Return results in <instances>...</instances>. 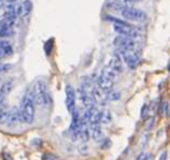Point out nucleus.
I'll return each mask as SVG.
<instances>
[{
    "label": "nucleus",
    "instance_id": "obj_32",
    "mask_svg": "<svg viewBox=\"0 0 170 160\" xmlns=\"http://www.w3.org/2000/svg\"><path fill=\"white\" fill-rule=\"evenodd\" d=\"M159 160H167V151H164L161 155H160V159Z\"/></svg>",
    "mask_w": 170,
    "mask_h": 160
},
{
    "label": "nucleus",
    "instance_id": "obj_15",
    "mask_svg": "<svg viewBox=\"0 0 170 160\" xmlns=\"http://www.w3.org/2000/svg\"><path fill=\"white\" fill-rule=\"evenodd\" d=\"M108 6H110L111 8H114V10H119V11H121L122 8H125V7L129 6V4H127L125 0H112V1L108 4Z\"/></svg>",
    "mask_w": 170,
    "mask_h": 160
},
{
    "label": "nucleus",
    "instance_id": "obj_30",
    "mask_svg": "<svg viewBox=\"0 0 170 160\" xmlns=\"http://www.w3.org/2000/svg\"><path fill=\"white\" fill-rule=\"evenodd\" d=\"M154 125V118H151V119H149L148 120V123H147V125H146V130L147 131H149L150 130V128Z\"/></svg>",
    "mask_w": 170,
    "mask_h": 160
},
{
    "label": "nucleus",
    "instance_id": "obj_4",
    "mask_svg": "<svg viewBox=\"0 0 170 160\" xmlns=\"http://www.w3.org/2000/svg\"><path fill=\"white\" fill-rule=\"evenodd\" d=\"M65 105L66 109L70 113H72L76 110V92H75L74 88L71 86H66L65 88Z\"/></svg>",
    "mask_w": 170,
    "mask_h": 160
},
{
    "label": "nucleus",
    "instance_id": "obj_20",
    "mask_svg": "<svg viewBox=\"0 0 170 160\" xmlns=\"http://www.w3.org/2000/svg\"><path fill=\"white\" fill-rule=\"evenodd\" d=\"M14 34L12 28H0V38H8Z\"/></svg>",
    "mask_w": 170,
    "mask_h": 160
},
{
    "label": "nucleus",
    "instance_id": "obj_33",
    "mask_svg": "<svg viewBox=\"0 0 170 160\" xmlns=\"http://www.w3.org/2000/svg\"><path fill=\"white\" fill-rule=\"evenodd\" d=\"M4 102H5V96H2V95H0V107L4 104Z\"/></svg>",
    "mask_w": 170,
    "mask_h": 160
},
{
    "label": "nucleus",
    "instance_id": "obj_14",
    "mask_svg": "<svg viewBox=\"0 0 170 160\" xmlns=\"http://www.w3.org/2000/svg\"><path fill=\"white\" fill-rule=\"evenodd\" d=\"M12 89H13V81L12 80L4 82L0 86V95H2V96L8 95L12 91Z\"/></svg>",
    "mask_w": 170,
    "mask_h": 160
},
{
    "label": "nucleus",
    "instance_id": "obj_2",
    "mask_svg": "<svg viewBox=\"0 0 170 160\" xmlns=\"http://www.w3.org/2000/svg\"><path fill=\"white\" fill-rule=\"evenodd\" d=\"M32 96L33 99H34V103L37 104L39 107H48L49 105V103H50V96L48 94V89H47L45 81L40 80V81H37L34 84Z\"/></svg>",
    "mask_w": 170,
    "mask_h": 160
},
{
    "label": "nucleus",
    "instance_id": "obj_3",
    "mask_svg": "<svg viewBox=\"0 0 170 160\" xmlns=\"http://www.w3.org/2000/svg\"><path fill=\"white\" fill-rule=\"evenodd\" d=\"M120 14L124 19L129 20V21H135V22H145L147 20V14L141 10L134 8L132 6H127L125 8H122L120 11Z\"/></svg>",
    "mask_w": 170,
    "mask_h": 160
},
{
    "label": "nucleus",
    "instance_id": "obj_9",
    "mask_svg": "<svg viewBox=\"0 0 170 160\" xmlns=\"http://www.w3.org/2000/svg\"><path fill=\"white\" fill-rule=\"evenodd\" d=\"M13 54V47L7 41H0V57H7Z\"/></svg>",
    "mask_w": 170,
    "mask_h": 160
},
{
    "label": "nucleus",
    "instance_id": "obj_19",
    "mask_svg": "<svg viewBox=\"0 0 170 160\" xmlns=\"http://www.w3.org/2000/svg\"><path fill=\"white\" fill-rule=\"evenodd\" d=\"M105 96H106V101H118L120 98V92L111 90L110 92H107Z\"/></svg>",
    "mask_w": 170,
    "mask_h": 160
},
{
    "label": "nucleus",
    "instance_id": "obj_21",
    "mask_svg": "<svg viewBox=\"0 0 170 160\" xmlns=\"http://www.w3.org/2000/svg\"><path fill=\"white\" fill-rule=\"evenodd\" d=\"M41 160H60V158L53 153H43Z\"/></svg>",
    "mask_w": 170,
    "mask_h": 160
},
{
    "label": "nucleus",
    "instance_id": "obj_16",
    "mask_svg": "<svg viewBox=\"0 0 170 160\" xmlns=\"http://www.w3.org/2000/svg\"><path fill=\"white\" fill-rule=\"evenodd\" d=\"M112 120V116L110 113V111H101L100 112V117H99V124H110Z\"/></svg>",
    "mask_w": 170,
    "mask_h": 160
},
{
    "label": "nucleus",
    "instance_id": "obj_31",
    "mask_svg": "<svg viewBox=\"0 0 170 160\" xmlns=\"http://www.w3.org/2000/svg\"><path fill=\"white\" fill-rule=\"evenodd\" d=\"M1 157H2V160H13L11 155H10L8 153H6V152L1 153Z\"/></svg>",
    "mask_w": 170,
    "mask_h": 160
},
{
    "label": "nucleus",
    "instance_id": "obj_1",
    "mask_svg": "<svg viewBox=\"0 0 170 160\" xmlns=\"http://www.w3.org/2000/svg\"><path fill=\"white\" fill-rule=\"evenodd\" d=\"M35 116V103L33 99L32 92L25 94L21 101V107H20V122L26 124H31L34 122Z\"/></svg>",
    "mask_w": 170,
    "mask_h": 160
},
{
    "label": "nucleus",
    "instance_id": "obj_34",
    "mask_svg": "<svg viewBox=\"0 0 170 160\" xmlns=\"http://www.w3.org/2000/svg\"><path fill=\"white\" fill-rule=\"evenodd\" d=\"M127 4H132V2H138V1H141V0H125Z\"/></svg>",
    "mask_w": 170,
    "mask_h": 160
},
{
    "label": "nucleus",
    "instance_id": "obj_5",
    "mask_svg": "<svg viewBox=\"0 0 170 160\" xmlns=\"http://www.w3.org/2000/svg\"><path fill=\"white\" fill-rule=\"evenodd\" d=\"M113 44L117 48H124V49H132L135 48L136 41L129 39L127 36H122V35H118L117 38L113 40Z\"/></svg>",
    "mask_w": 170,
    "mask_h": 160
},
{
    "label": "nucleus",
    "instance_id": "obj_17",
    "mask_svg": "<svg viewBox=\"0 0 170 160\" xmlns=\"http://www.w3.org/2000/svg\"><path fill=\"white\" fill-rule=\"evenodd\" d=\"M22 6V15H29L32 12V1L31 0H25Z\"/></svg>",
    "mask_w": 170,
    "mask_h": 160
},
{
    "label": "nucleus",
    "instance_id": "obj_29",
    "mask_svg": "<svg viewBox=\"0 0 170 160\" xmlns=\"http://www.w3.org/2000/svg\"><path fill=\"white\" fill-rule=\"evenodd\" d=\"M15 13H16V17L22 15V6L21 5H15Z\"/></svg>",
    "mask_w": 170,
    "mask_h": 160
},
{
    "label": "nucleus",
    "instance_id": "obj_28",
    "mask_svg": "<svg viewBox=\"0 0 170 160\" xmlns=\"http://www.w3.org/2000/svg\"><path fill=\"white\" fill-rule=\"evenodd\" d=\"M79 152H81V153H82V154H86V153H87V152H89V146H87V145H82V146H81V149H79Z\"/></svg>",
    "mask_w": 170,
    "mask_h": 160
},
{
    "label": "nucleus",
    "instance_id": "obj_24",
    "mask_svg": "<svg viewBox=\"0 0 170 160\" xmlns=\"http://www.w3.org/2000/svg\"><path fill=\"white\" fill-rule=\"evenodd\" d=\"M18 0H0V8L1 7H5L7 5H12V4H15Z\"/></svg>",
    "mask_w": 170,
    "mask_h": 160
},
{
    "label": "nucleus",
    "instance_id": "obj_7",
    "mask_svg": "<svg viewBox=\"0 0 170 160\" xmlns=\"http://www.w3.org/2000/svg\"><path fill=\"white\" fill-rule=\"evenodd\" d=\"M18 123H20V109L18 107H13L11 110H10L6 125H7L8 128H13V126H15Z\"/></svg>",
    "mask_w": 170,
    "mask_h": 160
},
{
    "label": "nucleus",
    "instance_id": "obj_10",
    "mask_svg": "<svg viewBox=\"0 0 170 160\" xmlns=\"http://www.w3.org/2000/svg\"><path fill=\"white\" fill-rule=\"evenodd\" d=\"M87 112H89V119H87V122H89L90 124H99L100 111L95 107H91V109H87Z\"/></svg>",
    "mask_w": 170,
    "mask_h": 160
},
{
    "label": "nucleus",
    "instance_id": "obj_23",
    "mask_svg": "<svg viewBox=\"0 0 170 160\" xmlns=\"http://www.w3.org/2000/svg\"><path fill=\"white\" fill-rule=\"evenodd\" d=\"M148 113H149V107L147 105V104H145V105L142 107V109H141V117L147 118Z\"/></svg>",
    "mask_w": 170,
    "mask_h": 160
},
{
    "label": "nucleus",
    "instance_id": "obj_26",
    "mask_svg": "<svg viewBox=\"0 0 170 160\" xmlns=\"http://www.w3.org/2000/svg\"><path fill=\"white\" fill-rule=\"evenodd\" d=\"M111 146V140L110 139H104L103 140V143H101V149H108Z\"/></svg>",
    "mask_w": 170,
    "mask_h": 160
},
{
    "label": "nucleus",
    "instance_id": "obj_18",
    "mask_svg": "<svg viewBox=\"0 0 170 160\" xmlns=\"http://www.w3.org/2000/svg\"><path fill=\"white\" fill-rule=\"evenodd\" d=\"M15 23V20L7 19V18H2L0 20V28H12Z\"/></svg>",
    "mask_w": 170,
    "mask_h": 160
},
{
    "label": "nucleus",
    "instance_id": "obj_27",
    "mask_svg": "<svg viewBox=\"0 0 170 160\" xmlns=\"http://www.w3.org/2000/svg\"><path fill=\"white\" fill-rule=\"evenodd\" d=\"M162 112H164V115L168 117L169 116V107H168V103L164 102L163 103V109H162Z\"/></svg>",
    "mask_w": 170,
    "mask_h": 160
},
{
    "label": "nucleus",
    "instance_id": "obj_13",
    "mask_svg": "<svg viewBox=\"0 0 170 160\" xmlns=\"http://www.w3.org/2000/svg\"><path fill=\"white\" fill-rule=\"evenodd\" d=\"M8 113H10V109L7 107V104H2L0 107V125L6 124L7 118H8Z\"/></svg>",
    "mask_w": 170,
    "mask_h": 160
},
{
    "label": "nucleus",
    "instance_id": "obj_25",
    "mask_svg": "<svg viewBox=\"0 0 170 160\" xmlns=\"http://www.w3.org/2000/svg\"><path fill=\"white\" fill-rule=\"evenodd\" d=\"M12 68V64H1V67H0V73H6V71H8L10 69Z\"/></svg>",
    "mask_w": 170,
    "mask_h": 160
},
{
    "label": "nucleus",
    "instance_id": "obj_8",
    "mask_svg": "<svg viewBox=\"0 0 170 160\" xmlns=\"http://www.w3.org/2000/svg\"><path fill=\"white\" fill-rule=\"evenodd\" d=\"M140 60H141V59H140V52H139V50H135V52H133L130 55H128L124 61H125V63L127 64L128 68L134 69V68L140 63Z\"/></svg>",
    "mask_w": 170,
    "mask_h": 160
},
{
    "label": "nucleus",
    "instance_id": "obj_11",
    "mask_svg": "<svg viewBox=\"0 0 170 160\" xmlns=\"http://www.w3.org/2000/svg\"><path fill=\"white\" fill-rule=\"evenodd\" d=\"M107 67H110L111 69H113L117 74H120L121 71H122V62L118 59V57H112L111 60H110V62L107 64Z\"/></svg>",
    "mask_w": 170,
    "mask_h": 160
},
{
    "label": "nucleus",
    "instance_id": "obj_22",
    "mask_svg": "<svg viewBox=\"0 0 170 160\" xmlns=\"http://www.w3.org/2000/svg\"><path fill=\"white\" fill-rule=\"evenodd\" d=\"M136 160H153V158H151V155H149V154H147V153L142 152V153H140V154L138 155Z\"/></svg>",
    "mask_w": 170,
    "mask_h": 160
},
{
    "label": "nucleus",
    "instance_id": "obj_12",
    "mask_svg": "<svg viewBox=\"0 0 170 160\" xmlns=\"http://www.w3.org/2000/svg\"><path fill=\"white\" fill-rule=\"evenodd\" d=\"M90 136L95 139V140H97V141H99V140L101 139L103 132H101V128H100V125H99V124H91Z\"/></svg>",
    "mask_w": 170,
    "mask_h": 160
},
{
    "label": "nucleus",
    "instance_id": "obj_6",
    "mask_svg": "<svg viewBox=\"0 0 170 160\" xmlns=\"http://www.w3.org/2000/svg\"><path fill=\"white\" fill-rule=\"evenodd\" d=\"M96 86L104 92V94H107V92H110L111 90H112V88H113V81H111L110 78H107L106 76H104V75L100 73V75L97 77L96 80Z\"/></svg>",
    "mask_w": 170,
    "mask_h": 160
}]
</instances>
